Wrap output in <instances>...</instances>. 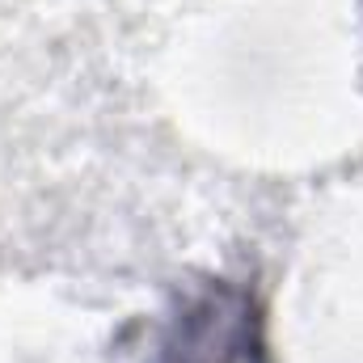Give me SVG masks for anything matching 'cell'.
Returning a JSON list of instances; mask_svg holds the SVG:
<instances>
[{
  "instance_id": "1",
  "label": "cell",
  "mask_w": 363,
  "mask_h": 363,
  "mask_svg": "<svg viewBox=\"0 0 363 363\" xmlns=\"http://www.w3.org/2000/svg\"><path fill=\"white\" fill-rule=\"evenodd\" d=\"M148 363H267L262 313L237 283H203L169 313Z\"/></svg>"
}]
</instances>
